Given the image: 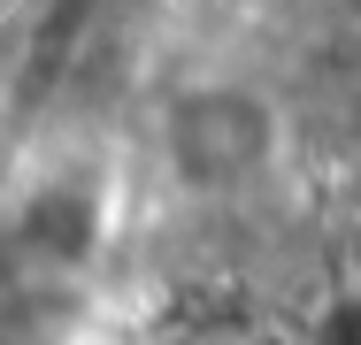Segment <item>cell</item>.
<instances>
[{
	"label": "cell",
	"instance_id": "obj_4",
	"mask_svg": "<svg viewBox=\"0 0 361 345\" xmlns=\"http://www.w3.org/2000/svg\"><path fill=\"white\" fill-rule=\"evenodd\" d=\"M315 345H361V291H354V299H338V307L323 315Z\"/></svg>",
	"mask_w": 361,
	"mask_h": 345
},
{
	"label": "cell",
	"instance_id": "obj_2",
	"mask_svg": "<svg viewBox=\"0 0 361 345\" xmlns=\"http://www.w3.org/2000/svg\"><path fill=\"white\" fill-rule=\"evenodd\" d=\"M16 238L39 253V261H54V269H77L85 253H92V238H100V207L70 192V184H47V192H31V207L16 215Z\"/></svg>",
	"mask_w": 361,
	"mask_h": 345
},
{
	"label": "cell",
	"instance_id": "obj_1",
	"mask_svg": "<svg viewBox=\"0 0 361 345\" xmlns=\"http://www.w3.org/2000/svg\"><path fill=\"white\" fill-rule=\"evenodd\" d=\"M277 115L262 92L238 84H200L169 108V161L185 169V184H238L269 161Z\"/></svg>",
	"mask_w": 361,
	"mask_h": 345
},
{
	"label": "cell",
	"instance_id": "obj_3",
	"mask_svg": "<svg viewBox=\"0 0 361 345\" xmlns=\"http://www.w3.org/2000/svg\"><path fill=\"white\" fill-rule=\"evenodd\" d=\"M200 330V338H216V330H246V291L231 284V276H208V284H185L177 291V307H169V330Z\"/></svg>",
	"mask_w": 361,
	"mask_h": 345
},
{
	"label": "cell",
	"instance_id": "obj_5",
	"mask_svg": "<svg viewBox=\"0 0 361 345\" xmlns=\"http://www.w3.org/2000/svg\"><path fill=\"white\" fill-rule=\"evenodd\" d=\"M269 345H277V338H269Z\"/></svg>",
	"mask_w": 361,
	"mask_h": 345
}]
</instances>
